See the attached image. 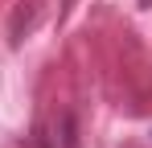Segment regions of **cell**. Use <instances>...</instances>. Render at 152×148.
Returning a JSON list of instances; mask_svg holds the SVG:
<instances>
[{"label": "cell", "mask_w": 152, "mask_h": 148, "mask_svg": "<svg viewBox=\"0 0 152 148\" xmlns=\"http://www.w3.org/2000/svg\"><path fill=\"white\" fill-rule=\"evenodd\" d=\"M37 12H41V8H37V0H25V4L12 12V21H8V41H12V45H21V41H25V33L37 25Z\"/></svg>", "instance_id": "1"}, {"label": "cell", "mask_w": 152, "mask_h": 148, "mask_svg": "<svg viewBox=\"0 0 152 148\" xmlns=\"http://www.w3.org/2000/svg\"><path fill=\"white\" fill-rule=\"evenodd\" d=\"M62 144H66V148H74V119H70V115L62 119Z\"/></svg>", "instance_id": "2"}, {"label": "cell", "mask_w": 152, "mask_h": 148, "mask_svg": "<svg viewBox=\"0 0 152 148\" xmlns=\"http://www.w3.org/2000/svg\"><path fill=\"white\" fill-rule=\"evenodd\" d=\"M37 148H53V140L45 136V132H37Z\"/></svg>", "instance_id": "3"}, {"label": "cell", "mask_w": 152, "mask_h": 148, "mask_svg": "<svg viewBox=\"0 0 152 148\" xmlns=\"http://www.w3.org/2000/svg\"><path fill=\"white\" fill-rule=\"evenodd\" d=\"M70 4H74V0H62V12H66V8H70Z\"/></svg>", "instance_id": "4"}, {"label": "cell", "mask_w": 152, "mask_h": 148, "mask_svg": "<svg viewBox=\"0 0 152 148\" xmlns=\"http://www.w3.org/2000/svg\"><path fill=\"white\" fill-rule=\"evenodd\" d=\"M140 4H144V8H152V0H140Z\"/></svg>", "instance_id": "5"}]
</instances>
